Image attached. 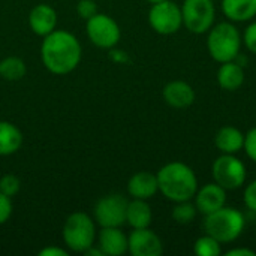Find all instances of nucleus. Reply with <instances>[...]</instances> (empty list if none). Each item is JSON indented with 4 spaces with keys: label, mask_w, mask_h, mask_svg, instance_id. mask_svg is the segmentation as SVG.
<instances>
[{
    "label": "nucleus",
    "mask_w": 256,
    "mask_h": 256,
    "mask_svg": "<svg viewBox=\"0 0 256 256\" xmlns=\"http://www.w3.org/2000/svg\"><path fill=\"white\" fill-rule=\"evenodd\" d=\"M63 242L66 248L76 254H84L96 242V224L88 214L75 212L68 216L63 225Z\"/></svg>",
    "instance_id": "39448f33"
},
{
    "label": "nucleus",
    "mask_w": 256,
    "mask_h": 256,
    "mask_svg": "<svg viewBox=\"0 0 256 256\" xmlns=\"http://www.w3.org/2000/svg\"><path fill=\"white\" fill-rule=\"evenodd\" d=\"M243 150L246 152L248 158L256 164V126L252 128L246 135H244V146Z\"/></svg>",
    "instance_id": "cd10ccee"
},
{
    "label": "nucleus",
    "mask_w": 256,
    "mask_h": 256,
    "mask_svg": "<svg viewBox=\"0 0 256 256\" xmlns=\"http://www.w3.org/2000/svg\"><path fill=\"white\" fill-rule=\"evenodd\" d=\"M242 39H243V45L246 46V50L252 54H256V21H252L244 28Z\"/></svg>",
    "instance_id": "a878e982"
},
{
    "label": "nucleus",
    "mask_w": 256,
    "mask_h": 256,
    "mask_svg": "<svg viewBox=\"0 0 256 256\" xmlns=\"http://www.w3.org/2000/svg\"><path fill=\"white\" fill-rule=\"evenodd\" d=\"M129 201L120 194L102 196L93 210L94 222L100 228H122L126 224V210Z\"/></svg>",
    "instance_id": "6e6552de"
},
{
    "label": "nucleus",
    "mask_w": 256,
    "mask_h": 256,
    "mask_svg": "<svg viewBox=\"0 0 256 256\" xmlns=\"http://www.w3.org/2000/svg\"><path fill=\"white\" fill-rule=\"evenodd\" d=\"M82 48L75 34L66 30H54L44 36L40 58L44 66L56 75H66L75 70L81 62Z\"/></svg>",
    "instance_id": "f257e3e1"
},
{
    "label": "nucleus",
    "mask_w": 256,
    "mask_h": 256,
    "mask_svg": "<svg viewBox=\"0 0 256 256\" xmlns=\"http://www.w3.org/2000/svg\"><path fill=\"white\" fill-rule=\"evenodd\" d=\"M148 3H152V4H154V3H160V2H165V0H147Z\"/></svg>",
    "instance_id": "473e14b6"
},
{
    "label": "nucleus",
    "mask_w": 256,
    "mask_h": 256,
    "mask_svg": "<svg viewBox=\"0 0 256 256\" xmlns=\"http://www.w3.org/2000/svg\"><path fill=\"white\" fill-rule=\"evenodd\" d=\"M222 12L232 22L252 21L256 16V0H222Z\"/></svg>",
    "instance_id": "6ab92c4d"
},
{
    "label": "nucleus",
    "mask_w": 256,
    "mask_h": 256,
    "mask_svg": "<svg viewBox=\"0 0 256 256\" xmlns=\"http://www.w3.org/2000/svg\"><path fill=\"white\" fill-rule=\"evenodd\" d=\"M194 202L198 208V213L207 216L226 206V190L218 183H207L198 188Z\"/></svg>",
    "instance_id": "f8f14e48"
},
{
    "label": "nucleus",
    "mask_w": 256,
    "mask_h": 256,
    "mask_svg": "<svg viewBox=\"0 0 256 256\" xmlns=\"http://www.w3.org/2000/svg\"><path fill=\"white\" fill-rule=\"evenodd\" d=\"M128 252L132 256H160L164 243L150 228L134 230L128 236Z\"/></svg>",
    "instance_id": "9b49d317"
},
{
    "label": "nucleus",
    "mask_w": 256,
    "mask_h": 256,
    "mask_svg": "<svg viewBox=\"0 0 256 256\" xmlns=\"http://www.w3.org/2000/svg\"><path fill=\"white\" fill-rule=\"evenodd\" d=\"M21 130L10 122L0 120V156H10L22 146Z\"/></svg>",
    "instance_id": "412c9836"
},
{
    "label": "nucleus",
    "mask_w": 256,
    "mask_h": 256,
    "mask_svg": "<svg viewBox=\"0 0 256 256\" xmlns=\"http://www.w3.org/2000/svg\"><path fill=\"white\" fill-rule=\"evenodd\" d=\"M183 26L194 34L207 33L216 20L214 0H183Z\"/></svg>",
    "instance_id": "0eeeda50"
},
{
    "label": "nucleus",
    "mask_w": 256,
    "mask_h": 256,
    "mask_svg": "<svg viewBox=\"0 0 256 256\" xmlns=\"http://www.w3.org/2000/svg\"><path fill=\"white\" fill-rule=\"evenodd\" d=\"M162 96L164 100L177 110H183V108H189L194 102H195V90L194 87L182 80H176V81H170L168 84H165L164 90H162Z\"/></svg>",
    "instance_id": "ddd939ff"
},
{
    "label": "nucleus",
    "mask_w": 256,
    "mask_h": 256,
    "mask_svg": "<svg viewBox=\"0 0 256 256\" xmlns=\"http://www.w3.org/2000/svg\"><path fill=\"white\" fill-rule=\"evenodd\" d=\"M159 192L158 177L148 171L135 172L128 182V194L134 200H146L148 201Z\"/></svg>",
    "instance_id": "2eb2a0df"
},
{
    "label": "nucleus",
    "mask_w": 256,
    "mask_h": 256,
    "mask_svg": "<svg viewBox=\"0 0 256 256\" xmlns=\"http://www.w3.org/2000/svg\"><path fill=\"white\" fill-rule=\"evenodd\" d=\"M69 252L62 249V248H57V246H48V248H44L40 252H39V256H68Z\"/></svg>",
    "instance_id": "7c9ffc66"
},
{
    "label": "nucleus",
    "mask_w": 256,
    "mask_h": 256,
    "mask_svg": "<svg viewBox=\"0 0 256 256\" xmlns=\"http://www.w3.org/2000/svg\"><path fill=\"white\" fill-rule=\"evenodd\" d=\"M156 177L159 192L171 202L190 201L198 190V177L195 171L178 160L164 165Z\"/></svg>",
    "instance_id": "f03ea898"
},
{
    "label": "nucleus",
    "mask_w": 256,
    "mask_h": 256,
    "mask_svg": "<svg viewBox=\"0 0 256 256\" xmlns=\"http://www.w3.org/2000/svg\"><path fill=\"white\" fill-rule=\"evenodd\" d=\"M226 256H256L255 250L249 248H232L228 252H225Z\"/></svg>",
    "instance_id": "2f4dec72"
},
{
    "label": "nucleus",
    "mask_w": 256,
    "mask_h": 256,
    "mask_svg": "<svg viewBox=\"0 0 256 256\" xmlns=\"http://www.w3.org/2000/svg\"><path fill=\"white\" fill-rule=\"evenodd\" d=\"M21 189V182L15 174H4L0 177V192L9 198H14Z\"/></svg>",
    "instance_id": "393cba45"
},
{
    "label": "nucleus",
    "mask_w": 256,
    "mask_h": 256,
    "mask_svg": "<svg viewBox=\"0 0 256 256\" xmlns=\"http://www.w3.org/2000/svg\"><path fill=\"white\" fill-rule=\"evenodd\" d=\"M198 216V208L195 206V202L190 201H180V202H174L172 212H171V218L176 224L178 225H190Z\"/></svg>",
    "instance_id": "5701e85b"
},
{
    "label": "nucleus",
    "mask_w": 256,
    "mask_h": 256,
    "mask_svg": "<svg viewBox=\"0 0 256 256\" xmlns=\"http://www.w3.org/2000/svg\"><path fill=\"white\" fill-rule=\"evenodd\" d=\"M213 182L225 190H237L244 186L248 178V168L236 154L222 153L212 165Z\"/></svg>",
    "instance_id": "423d86ee"
},
{
    "label": "nucleus",
    "mask_w": 256,
    "mask_h": 256,
    "mask_svg": "<svg viewBox=\"0 0 256 256\" xmlns=\"http://www.w3.org/2000/svg\"><path fill=\"white\" fill-rule=\"evenodd\" d=\"M194 254L196 256H219L222 254V243L208 234L201 236L194 243Z\"/></svg>",
    "instance_id": "b1692460"
},
{
    "label": "nucleus",
    "mask_w": 256,
    "mask_h": 256,
    "mask_svg": "<svg viewBox=\"0 0 256 256\" xmlns=\"http://www.w3.org/2000/svg\"><path fill=\"white\" fill-rule=\"evenodd\" d=\"M148 24L162 36L174 34L183 26L182 8L172 0L154 3L148 10Z\"/></svg>",
    "instance_id": "1a4fd4ad"
},
{
    "label": "nucleus",
    "mask_w": 256,
    "mask_h": 256,
    "mask_svg": "<svg viewBox=\"0 0 256 256\" xmlns=\"http://www.w3.org/2000/svg\"><path fill=\"white\" fill-rule=\"evenodd\" d=\"M76 12L82 20H88L98 14V4L94 0H80L76 4Z\"/></svg>",
    "instance_id": "bb28decb"
},
{
    "label": "nucleus",
    "mask_w": 256,
    "mask_h": 256,
    "mask_svg": "<svg viewBox=\"0 0 256 256\" xmlns=\"http://www.w3.org/2000/svg\"><path fill=\"white\" fill-rule=\"evenodd\" d=\"M86 30L90 42L102 50H110L116 46L122 36L117 21L112 16L99 12L87 20Z\"/></svg>",
    "instance_id": "9d476101"
},
{
    "label": "nucleus",
    "mask_w": 256,
    "mask_h": 256,
    "mask_svg": "<svg viewBox=\"0 0 256 256\" xmlns=\"http://www.w3.org/2000/svg\"><path fill=\"white\" fill-rule=\"evenodd\" d=\"M152 220H153V212L148 202L146 200L132 198L126 210V224L132 230H141V228H150Z\"/></svg>",
    "instance_id": "aec40b11"
},
{
    "label": "nucleus",
    "mask_w": 256,
    "mask_h": 256,
    "mask_svg": "<svg viewBox=\"0 0 256 256\" xmlns=\"http://www.w3.org/2000/svg\"><path fill=\"white\" fill-rule=\"evenodd\" d=\"M28 26L38 36H46L57 28V12L46 3L36 4L28 14Z\"/></svg>",
    "instance_id": "4468645a"
},
{
    "label": "nucleus",
    "mask_w": 256,
    "mask_h": 256,
    "mask_svg": "<svg viewBox=\"0 0 256 256\" xmlns=\"http://www.w3.org/2000/svg\"><path fill=\"white\" fill-rule=\"evenodd\" d=\"M27 66L22 58L10 56L0 62V76L6 81H20L24 78Z\"/></svg>",
    "instance_id": "4be33fe9"
},
{
    "label": "nucleus",
    "mask_w": 256,
    "mask_h": 256,
    "mask_svg": "<svg viewBox=\"0 0 256 256\" xmlns=\"http://www.w3.org/2000/svg\"><path fill=\"white\" fill-rule=\"evenodd\" d=\"M216 80L222 90L236 92L244 84V80H246L244 68L238 64L236 60L220 63L218 74H216Z\"/></svg>",
    "instance_id": "f3484780"
},
{
    "label": "nucleus",
    "mask_w": 256,
    "mask_h": 256,
    "mask_svg": "<svg viewBox=\"0 0 256 256\" xmlns=\"http://www.w3.org/2000/svg\"><path fill=\"white\" fill-rule=\"evenodd\" d=\"M12 216V198L0 192V225L6 224Z\"/></svg>",
    "instance_id": "c756f323"
},
{
    "label": "nucleus",
    "mask_w": 256,
    "mask_h": 256,
    "mask_svg": "<svg viewBox=\"0 0 256 256\" xmlns=\"http://www.w3.org/2000/svg\"><path fill=\"white\" fill-rule=\"evenodd\" d=\"M98 248L104 256H120L128 252V236L120 228H102L98 234Z\"/></svg>",
    "instance_id": "dca6fc26"
},
{
    "label": "nucleus",
    "mask_w": 256,
    "mask_h": 256,
    "mask_svg": "<svg viewBox=\"0 0 256 256\" xmlns=\"http://www.w3.org/2000/svg\"><path fill=\"white\" fill-rule=\"evenodd\" d=\"M242 33L232 21L213 24L207 32V50L212 58L218 63L234 60L242 51Z\"/></svg>",
    "instance_id": "7ed1b4c3"
},
{
    "label": "nucleus",
    "mask_w": 256,
    "mask_h": 256,
    "mask_svg": "<svg viewBox=\"0 0 256 256\" xmlns=\"http://www.w3.org/2000/svg\"><path fill=\"white\" fill-rule=\"evenodd\" d=\"M243 202H244V206H246L250 212H255L256 213V178L254 182H250V183L244 188V192H243Z\"/></svg>",
    "instance_id": "c85d7f7f"
},
{
    "label": "nucleus",
    "mask_w": 256,
    "mask_h": 256,
    "mask_svg": "<svg viewBox=\"0 0 256 256\" xmlns=\"http://www.w3.org/2000/svg\"><path fill=\"white\" fill-rule=\"evenodd\" d=\"M214 146L220 153L237 154L243 150L244 134L234 126H224L214 135Z\"/></svg>",
    "instance_id": "a211bd4d"
},
{
    "label": "nucleus",
    "mask_w": 256,
    "mask_h": 256,
    "mask_svg": "<svg viewBox=\"0 0 256 256\" xmlns=\"http://www.w3.org/2000/svg\"><path fill=\"white\" fill-rule=\"evenodd\" d=\"M202 226L206 234L214 237L222 244H228L240 238L246 228V219L240 210L225 206L207 214Z\"/></svg>",
    "instance_id": "20e7f679"
}]
</instances>
